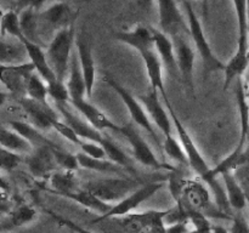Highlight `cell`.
<instances>
[{"label": "cell", "mask_w": 249, "mask_h": 233, "mask_svg": "<svg viewBox=\"0 0 249 233\" xmlns=\"http://www.w3.org/2000/svg\"><path fill=\"white\" fill-rule=\"evenodd\" d=\"M104 80L105 83H107V84H108L109 86H111L117 94H118V96L121 97L123 103L125 104V107L128 108L129 114H130L134 123H135L136 125L140 126V128H142L145 131H147V133L155 138L156 146L162 150L163 147L160 146V138H158L157 133H156L155 126H153L152 121L150 120V116H148L147 112H146L145 107L142 106V103H141L139 100H136L135 97H134L133 95L125 89V87L122 86V85L119 84L118 82H116L112 77H109V75H105Z\"/></svg>", "instance_id": "9c48e42d"}, {"label": "cell", "mask_w": 249, "mask_h": 233, "mask_svg": "<svg viewBox=\"0 0 249 233\" xmlns=\"http://www.w3.org/2000/svg\"><path fill=\"white\" fill-rule=\"evenodd\" d=\"M0 233H1V232H0Z\"/></svg>", "instance_id": "91938a15"}, {"label": "cell", "mask_w": 249, "mask_h": 233, "mask_svg": "<svg viewBox=\"0 0 249 233\" xmlns=\"http://www.w3.org/2000/svg\"><path fill=\"white\" fill-rule=\"evenodd\" d=\"M164 102L165 108L169 112L170 118H172L173 124H174V128L177 129V133L178 135H179L180 143H181L182 148H184L185 153H186L187 160H189V167H191L192 171H194L204 183H207L211 187V189L213 191L214 199H215V205L218 206L219 210L223 211L226 215L232 216V214H231L232 208H231L230 203H229L228 196H226L225 192V187H224L223 184H220L218 179H215V177L212 175V167H209L208 163L204 159L201 150H198V147H197L196 143H195L194 138L191 137V135H190V133L187 131V129L185 128V125L181 123L179 116H177L175 111L173 109V106L172 103H170L169 99H164Z\"/></svg>", "instance_id": "6da1fadb"}, {"label": "cell", "mask_w": 249, "mask_h": 233, "mask_svg": "<svg viewBox=\"0 0 249 233\" xmlns=\"http://www.w3.org/2000/svg\"><path fill=\"white\" fill-rule=\"evenodd\" d=\"M10 128L14 131H16L18 135H21L24 140L28 141L34 148L43 147V146H51V147H55V142L49 140L48 137L41 133V131L39 129H36V126H33L32 124L24 123V121H18L14 120L10 121Z\"/></svg>", "instance_id": "4dcf8cb0"}, {"label": "cell", "mask_w": 249, "mask_h": 233, "mask_svg": "<svg viewBox=\"0 0 249 233\" xmlns=\"http://www.w3.org/2000/svg\"><path fill=\"white\" fill-rule=\"evenodd\" d=\"M246 194H247V201H248V204H249V193H247V192H246Z\"/></svg>", "instance_id": "680465c9"}, {"label": "cell", "mask_w": 249, "mask_h": 233, "mask_svg": "<svg viewBox=\"0 0 249 233\" xmlns=\"http://www.w3.org/2000/svg\"><path fill=\"white\" fill-rule=\"evenodd\" d=\"M22 45L24 46L27 51V56L29 57V62L33 63L34 68H36V72L40 75L41 79L46 83V84H50V83L55 82L57 78H56L55 73L51 69L50 65L48 62V58H46V52L44 51L43 46L36 45V44L29 43L28 40H24L22 43Z\"/></svg>", "instance_id": "d4e9b609"}, {"label": "cell", "mask_w": 249, "mask_h": 233, "mask_svg": "<svg viewBox=\"0 0 249 233\" xmlns=\"http://www.w3.org/2000/svg\"><path fill=\"white\" fill-rule=\"evenodd\" d=\"M21 155L16 154V153L0 146V170H2V171H12L21 164Z\"/></svg>", "instance_id": "b9f144b4"}, {"label": "cell", "mask_w": 249, "mask_h": 233, "mask_svg": "<svg viewBox=\"0 0 249 233\" xmlns=\"http://www.w3.org/2000/svg\"><path fill=\"white\" fill-rule=\"evenodd\" d=\"M143 63H145L146 70H147L148 80L151 84V90L160 92L164 99H168L167 90L164 86V79H163V65L158 56L156 48L142 49L139 51Z\"/></svg>", "instance_id": "44dd1931"}, {"label": "cell", "mask_w": 249, "mask_h": 233, "mask_svg": "<svg viewBox=\"0 0 249 233\" xmlns=\"http://www.w3.org/2000/svg\"><path fill=\"white\" fill-rule=\"evenodd\" d=\"M187 35H179L172 39L174 45L175 56H177L178 69H179L180 78L184 84L189 86L194 91V69H195V55L194 49L191 48L190 43L186 39Z\"/></svg>", "instance_id": "5bb4252c"}, {"label": "cell", "mask_w": 249, "mask_h": 233, "mask_svg": "<svg viewBox=\"0 0 249 233\" xmlns=\"http://www.w3.org/2000/svg\"><path fill=\"white\" fill-rule=\"evenodd\" d=\"M167 210H147L143 213H133L119 218L122 228L125 233H165Z\"/></svg>", "instance_id": "ba28073f"}, {"label": "cell", "mask_w": 249, "mask_h": 233, "mask_svg": "<svg viewBox=\"0 0 249 233\" xmlns=\"http://www.w3.org/2000/svg\"><path fill=\"white\" fill-rule=\"evenodd\" d=\"M53 129L57 131L61 136H63L66 140H68L71 143H73V145H77V146L82 145L83 140H80L79 136L74 133V130H73L70 125H67L65 121H61L60 119L55 120L53 124Z\"/></svg>", "instance_id": "7bdbcfd3"}, {"label": "cell", "mask_w": 249, "mask_h": 233, "mask_svg": "<svg viewBox=\"0 0 249 233\" xmlns=\"http://www.w3.org/2000/svg\"><path fill=\"white\" fill-rule=\"evenodd\" d=\"M73 107L77 108V111L87 119L88 123L95 128L96 130H111L114 133H121L122 125H118L114 121H112L104 112L100 111L97 107L90 103L88 100H80V101L71 102Z\"/></svg>", "instance_id": "d6986e66"}, {"label": "cell", "mask_w": 249, "mask_h": 233, "mask_svg": "<svg viewBox=\"0 0 249 233\" xmlns=\"http://www.w3.org/2000/svg\"><path fill=\"white\" fill-rule=\"evenodd\" d=\"M66 85H67L68 92H70V103L85 99V96H87V86H85V82L84 78H83L82 69H80L77 53L72 55L70 73H68V82Z\"/></svg>", "instance_id": "4316f807"}, {"label": "cell", "mask_w": 249, "mask_h": 233, "mask_svg": "<svg viewBox=\"0 0 249 233\" xmlns=\"http://www.w3.org/2000/svg\"><path fill=\"white\" fill-rule=\"evenodd\" d=\"M63 198L71 199L73 201H77L78 204L83 205L84 208L90 209V210L95 211V213L100 214V216H104L108 213L112 209L111 204H107L105 201L100 200L97 197H95L91 192L85 189L84 187H79L77 191L72 192V193L63 194Z\"/></svg>", "instance_id": "83f0119b"}, {"label": "cell", "mask_w": 249, "mask_h": 233, "mask_svg": "<svg viewBox=\"0 0 249 233\" xmlns=\"http://www.w3.org/2000/svg\"><path fill=\"white\" fill-rule=\"evenodd\" d=\"M26 163L29 172L36 179H46V177L49 179L53 172L57 171L58 167L57 164H56L51 146H43V147L34 148L33 152L27 158Z\"/></svg>", "instance_id": "9a60e30c"}, {"label": "cell", "mask_w": 249, "mask_h": 233, "mask_svg": "<svg viewBox=\"0 0 249 233\" xmlns=\"http://www.w3.org/2000/svg\"><path fill=\"white\" fill-rule=\"evenodd\" d=\"M145 183L140 179L129 176H117V177H106V179L91 180L84 183V188L91 192L95 197L105 203L111 201H121L125 197L133 193L134 191Z\"/></svg>", "instance_id": "5b68a950"}, {"label": "cell", "mask_w": 249, "mask_h": 233, "mask_svg": "<svg viewBox=\"0 0 249 233\" xmlns=\"http://www.w3.org/2000/svg\"><path fill=\"white\" fill-rule=\"evenodd\" d=\"M36 211L33 206L28 205V204H19V205L15 206L14 209L10 210L7 214V220L5 222L4 228H15V227H22L32 221L36 220Z\"/></svg>", "instance_id": "836d02e7"}, {"label": "cell", "mask_w": 249, "mask_h": 233, "mask_svg": "<svg viewBox=\"0 0 249 233\" xmlns=\"http://www.w3.org/2000/svg\"><path fill=\"white\" fill-rule=\"evenodd\" d=\"M27 56L24 46L14 45L0 39V65H18L22 58Z\"/></svg>", "instance_id": "d590c367"}, {"label": "cell", "mask_w": 249, "mask_h": 233, "mask_svg": "<svg viewBox=\"0 0 249 233\" xmlns=\"http://www.w3.org/2000/svg\"><path fill=\"white\" fill-rule=\"evenodd\" d=\"M36 73L32 62L18 65H0V83L19 100L26 97L27 85L32 75Z\"/></svg>", "instance_id": "7c38bea8"}, {"label": "cell", "mask_w": 249, "mask_h": 233, "mask_svg": "<svg viewBox=\"0 0 249 233\" xmlns=\"http://www.w3.org/2000/svg\"><path fill=\"white\" fill-rule=\"evenodd\" d=\"M121 133H123L124 137L128 140L131 150H133L134 159L138 160L140 164L148 167H152V169L156 170H169V171H174L175 167L173 165H169L167 163H162L160 160H158V158L153 153L152 148L148 146V143L143 140L142 136L139 133V131L131 124L122 126Z\"/></svg>", "instance_id": "8fae6325"}, {"label": "cell", "mask_w": 249, "mask_h": 233, "mask_svg": "<svg viewBox=\"0 0 249 233\" xmlns=\"http://www.w3.org/2000/svg\"><path fill=\"white\" fill-rule=\"evenodd\" d=\"M0 182H2V183H6V182H5V180L1 177V175H0Z\"/></svg>", "instance_id": "6f0895ef"}, {"label": "cell", "mask_w": 249, "mask_h": 233, "mask_svg": "<svg viewBox=\"0 0 249 233\" xmlns=\"http://www.w3.org/2000/svg\"><path fill=\"white\" fill-rule=\"evenodd\" d=\"M78 162H79V166L84 167V169L92 170V171L104 172V174H113L118 175V176H125L129 174L128 169L121 166V165L116 164V163L111 162L108 159H94L88 155L83 154L82 152L77 153Z\"/></svg>", "instance_id": "f1b7e54d"}, {"label": "cell", "mask_w": 249, "mask_h": 233, "mask_svg": "<svg viewBox=\"0 0 249 233\" xmlns=\"http://www.w3.org/2000/svg\"><path fill=\"white\" fill-rule=\"evenodd\" d=\"M153 38H155V48L158 56L160 58L163 67L167 69V72L173 78H179V69H178L177 56H175L174 45L169 36L163 34L160 29H156L152 27Z\"/></svg>", "instance_id": "603a6c76"}, {"label": "cell", "mask_w": 249, "mask_h": 233, "mask_svg": "<svg viewBox=\"0 0 249 233\" xmlns=\"http://www.w3.org/2000/svg\"><path fill=\"white\" fill-rule=\"evenodd\" d=\"M75 28L74 26L58 32L53 40L48 44L46 58L56 78L65 82L70 73L71 60H72V48L74 44Z\"/></svg>", "instance_id": "8992f818"}, {"label": "cell", "mask_w": 249, "mask_h": 233, "mask_svg": "<svg viewBox=\"0 0 249 233\" xmlns=\"http://www.w3.org/2000/svg\"><path fill=\"white\" fill-rule=\"evenodd\" d=\"M6 97H7V95L5 94V92L0 91V107L5 103V101H6Z\"/></svg>", "instance_id": "f907efd6"}, {"label": "cell", "mask_w": 249, "mask_h": 233, "mask_svg": "<svg viewBox=\"0 0 249 233\" xmlns=\"http://www.w3.org/2000/svg\"><path fill=\"white\" fill-rule=\"evenodd\" d=\"M41 2H29L19 12V24L24 39L29 43L36 44L44 48V44L39 34V6Z\"/></svg>", "instance_id": "7402d4cb"}, {"label": "cell", "mask_w": 249, "mask_h": 233, "mask_svg": "<svg viewBox=\"0 0 249 233\" xmlns=\"http://www.w3.org/2000/svg\"><path fill=\"white\" fill-rule=\"evenodd\" d=\"M236 15H237L238 39L237 50L230 61L226 63L224 90H228L233 80L242 78L249 68V22L247 1H233Z\"/></svg>", "instance_id": "7a4b0ae2"}, {"label": "cell", "mask_w": 249, "mask_h": 233, "mask_svg": "<svg viewBox=\"0 0 249 233\" xmlns=\"http://www.w3.org/2000/svg\"><path fill=\"white\" fill-rule=\"evenodd\" d=\"M236 99H237L238 112H240V121H241V133L240 140L235 150L238 152H245L246 140H247V133L249 131V99L247 95V87L243 84L242 78L236 80Z\"/></svg>", "instance_id": "484cf974"}, {"label": "cell", "mask_w": 249, "mask_h": 233, "mask_svg": "<svg viewBox=\"0 0 249 233\" xmlns=\"http://www.w3.org/2000/svg\"><path fill=\"white\" fill-rule=\"evenodd\" d=\"M10 210H11V208H10L9 204L5 200H0V216L5 215V214L7 215L10 213Z\"/></svg>", "instance_id": "c3c4849f"}, {"label": "cell", "mask_w": 249, "mask_h": 233, "mask_svg": "<svg viewBox=\"0 0 249 233\" xmlns=\"http://www.w3.org/2000/svg\"><path fill=\"white\" fill-rule=\"evenodd\" d=\"M247 4H248V22H249V1H247ZM247 95H248V99H249V85L247 87Z\"/></svg>", "instance_id": "11a10c76"}, {"label": "cell", "mask_w": 249, "mask_h": 233, "mask_svg": "<svg viewBox=\"0 0 249 233\" xmlns=\"http://www.w3.org/2000/svg\"><path fill=\"white\" fill-rule=\"evenodd\" d=\"M48 94L55 103H70V92L65 82L56 79L55 82L48 84Z\"/></svg>", "instance_id": "60d3db41"}, {"label": "cell", "mask_w": 249, "mask_h": 233, "mask_svg": "<svg viewBox=\"0 0 249 233\" xmlns=\"http://www.w3.org/2000/svg\"><path fill=\"white\" fill-rule=\"evenodd\" d=\"M49 181H50L51 187H53L51 192L60 197H62L63 194L72 193V192L77 191L80 187L74 172L65 171V170L53 172L49 177Z\"/></svg>", "instance_id": "d6a6232c"}, {"label": "cell", "mask_w": 249, "mask_h": 233, "mask_svg": "<svg viewBox=\"0 0 249 233\" xmlns=\"http://www.w3.org/2000/svg\"><path fill=\"white\" fill-rule=\"evenodd\" d=\"M160 12V31L170 39L179 35H190L189 24L185 23L179 4L172 0L157 2Z\"/></svg>", "instance_id": "4fadbf2b"}, {"label": "cell", "mask_w": 249, "mask_h": 233, "mask_svg": "<svg viewBox=\"0 0 249 233\" xmlns=\"http://www.w3.org/2000/svg\"><path fill=\"white\" fill-rule=\"evenodd\" d=\"M230 233H249V223L241 214L232 216V226Z\"/></svg>", "instance_id": "bcb514c9"}, {"label": "cell", "mask_w": 249, "mask_h": 233, "mask_svg": "<svg viewBox=\"0 0 249 233\" xmlns=\"http://www.w3.org/2000/svg\"><path fill=\"white\" fill-rule=\"evenodd\" d=\"M26 97L33 100V101L39 102V103L43 104H49L48 103V84L44 82L40 78V75L38 73H34L33 75L29 79L28 85H27V91H26Z\"/></svg>", "instance_id": "8d00e7d4"}, {"label": "cell", "mask_w": 249, "mask_h": 233, "mask_svg": "<svg viewBox=\"0 0 249 233\" xmlns=\"http://www.w3.org/2000/svg\"><path fill=\"white\" fill-rule=\"evenodd\" d=\"M53 157H55L56 164L60 169L65 170V171L74 172L75 170L80 167L77 154H72V153L67 152L66 150L61 148L60 146L53 147Z\"/></svg>", "instance_id": "ab89813d"}, {"label": "cell", "mask_w": 249, "mask_h": 233, "mask_svg": "<svg viewBox=\"0 0 249 233\" xmlns=\"http://www.w3.org/2000/svg\"><path fill=\"white\" fill-rule=\"evenodd\" d=\"M5 12L2 11L1 7H0V35H1V23H2V17H4Z\"/></svg>", "instance_id": "816d5d0a"}, {"label": "cell", "mask_w": 249, "mask_h": 233, "mask_svg": "<svg viewBox=\"0 0 249 233\" xmlns=\"http://www.w3.org/2000/svg\"><path fill=\"white\" fill-rule=\"evenodd\" d=\"M190 221H181V222L173 223V225L165 226V233H189Z\"/></svg>", "instance_id": "7dc6e473"}, {"label": "cell", "mask_w": 249, "mask_h": 233, "mask_svg": "<svg viewBox=\"0 0 249 233\" xmlns=\"http://www.w3.org/2000/svg\"><path fill=\"white\" fill-rule=\"evenodd\" d=\"M177 205L187 214L199 213L203 214L206 217H218V218H231L232 216H229L219 210L216 205L212 203L211 193L203 182L197 181V180H186L184 184V188L181 191L179 200L177 201Z\"/></svg>", "instance_id": "3957f363"}, {"label": "cell", "mask_w": 249, "mask_h": 233, "mask_svg": "<svg viewBox=\"0 0 249 233\" xmlns=\"http://www.w3.org/2000/svg\"><path fill=\"white\" fill-rule=\"evenodd\" d=\"M245 150H249V131L247 133V140H246V148Z\"/></svg>", "instance_id": "db71d44e"}, {"label": "cell", "mask_w": 249, "mask_h": 233, "mask_svg": "<svg viewBox=\"0 0 249 233\" xmlns=\"http://www.w3.org/2000/svg\"><path fill=\"white\" fill-rule=\"evenodd\" d=\"M163 150L165 152V154L169 155L179 165H181V166H189V160H187L186 153H185L181 143L173 135L164 136Z\"/></svg>", "instance_id": "f35d334b"}, {"label": "cell", "mask_w": 249, "mask_h": 233, "mask_svg": "<svg viewBox=\"0 0 249 233\" xmlns=\"http://www.w3.org/2000/svg\"><path fill=\"white\" fill-rule=\"evenodd\" d=\"M114 38L118 41H121V43L131 46L138 52L142 50V49L153 48L155 46L152 27L143 26V24H139L135 28L128 32H117V33H114Z\"/></svg>", "instance_id": "cb8c5ba5"}, {"label": "cell", "mask_w": 249, "mask_h": 233, "mask_svg": "<svg viewBox=\"0 0 249 233\" xmlns=\"http://www.w3.org/2000/svg\"><path fill=\"white\" fill-rule=\"evenodd\" d=\"M79 147L82 150L83 154L88 155V157L94 158V159H107V155L104 147L101 145H99V143L90 142V141H83Z\"/></svg>", "instance_id": "ee69618b"}, {"label": "cell", "mask_w": 249, "mask_h": 233, "mask_svg": "<svg viewBox=\"0 0 249 233\" xmlns=\"http://www.w3.org/2000/svg\"><path fill=\"white\" fill-rule=\"evenodd\" d=\"M139 101L142 103L145 107L146 112H147L148 116L153 120V123L158 126L160 131L164 136L173 135V124L170 114L167 113L164 107L160 103V100L158 97V91L156 90H151L148 94L140 95Z\"/></svg>", "instance_id": "2e32d148"}, {"label": "cell", "mask_w": 249, "mask_h": 233, "mask_svg": "<svg viewBox=\"0 0 249 233\" xmlns=\"http://www.w3.org/2000/svg\"><path fill=\"white\" fill-rule=\"evenodd\" d=\"M212 233H230L225 227L223 226H213L212 228Z\"/></svg>", "instance_id": "681fc988"}, {"label": "cell", "mask_w": 249, "mask_h": 233, "mask_svg": "<svg viewBox=\"0 0 249 233\" xmlns=\"http://www.w3.org/2000/svg\"><path fill=\"white\" fill-rule=\"evenodd\" d=\"M77 50L80 69H82L85 86H87V97H91L95 79H96V63H95L94 56H92L91 45H90L89 40L84 36H80L77 40Z\"/></svg>", "instance_id": "ffe728a7"}, {"label": "cell", "mask_w": 249, "mask_h": 233, "mask_svg": "<svg viewBox=\"0 0 249 233\" xmlns=\"http://www.w3.org/2000/svg\"><path fill=\"white\" fill-rule=\"evenodd\" d=\"M189 233H202V232H201V231H198V230H194V228H192V230L190 231Z\"/></svg>", "instance_id": "9f6ffc18"}, {"label": "cell", "mask_w": 249, "mask_h": 233, "mask_svg": "<svg viewBox=\"0 0 249 233\" xmlns=\"http://www.w3.org/2000/svg\"><path fill=\"white\" fill-rule=\"evenodd\" d=\"M0 146L16 154H31L34 147L12 129H0Z\"/></svg>", "instance_id": "1f68e13d"}, {"label": "cell", "mask_w": 249, "mask_h": 233, "mask_svg": "<svg viewBox=\"0 0 249 233\" xmlns=\"http://www.w3.org/2000/svg\"><path fill=\"white\" fill-rule=\"evenodd\" d=\"M182 5H184L185 11H186L187 15L190 36L194 40L195 48H196L197 52L199 53L202 62H203L204 75H208L209 73L214 72H224L226 65L223 63V61H220V58L214 53L213 49H212L211 44H209L208 39H207L206 33H204L203 26H202L192 4L189 1H185Z\"/></svg>", "instance_id": "277c9868"}, {"label": "cell", "mask_w": 249, "mask_h": 233, "mask_svg": "<svg viewBox=\"0 0 249 233\" xmlns=\"http://www.w3.org/2000/svg\"><path fill=\"white\" fill-rule=\"evenodd\" d=\"M22 108L27 113L32 121V125L36 126L40 131H46L53 129V121L57 120V114L53 111L50 104H43L33 101L28 97L19 100Z\"/></svg>", "instance_id": "e0dca14e"}, {"label": "cell", "mask_w": 249, "mask_h": 233, "mask_svg": "<svg viewBox=\"0 0 249 233\" xmlns=\"http://www.w3.org/2000/svg\"><path fill=\"white\" fill-rule=\"evenodd\" d=\"M7 189H9L7 183H2V182H0V191H7Z\"/></svg>", "instance_id": "f5cc1de1"}, {"label": "cell", "mask_w": 249, "mask_h": 233, "mask_svg": "<svg viewBox=\"0 0 249 233\" xmlns=\"http://www.w3.org/2000/svg\"><path fill=\"white\" fill-rule=\"evenodd\" d=\"M56 108L60 112L61 116H63L65 123L74 130V133L79 136L80 140L90 141V142L101 145L105 138V135H102L101 131L92 128L87 120H83L82 118L75 116L70 108H67V103H56Z\"/></svg>", "instance_id": "ac0fdd59"}, {"label": "cell", "mask_w": 249, "mask_h": 233, "mask_svg": "<svg viewBox=\"0 0 249 233\" xmlns=\"http://www.w3.org/2000/svg\"><path fill=\"white\" fill-rule=\"evenodd\" d=\"M224 181V187H225L226 196H228L229 203L233 210H242L247 205V194L242 188L240 182L237 181L235 175L232 172H225L221 175Z\"/></svg>", "instance_id": "f546056e"}, {"label": "cell", "mask_w": 249, "mask_h": 233, "mask_svg": "<svg viewBox=\"0 0 249 233\" xmlns=\"http://www.w3.org/2000/svg\"><path fill=\"white\" fill-rule=\"evenodd\" d=\"M101 146L104 147L105 152H106L107 159L116 163V164L121 165V166L125 167V169H128L129 171L134 172L133 159H131V158L124 152V150L118 145V143L114 142L111 137L105 136Z\"/></svg>", "instance_id": "e575fe53"}, {"label": "cell", "mask_w": 249, "mask_h": 233, "mask_svg": "<svg viewBox=\"0 0 249 233\" xmlns=\"http://www.w3.org/2000/svg\"><path fill=\"white\" fill-rule=\"evenodd\" d=\"M163 186H164V182L163 181H152L147 182V183H143L142 186L139 187L136 191H134L133 193H130L128 197H125L123 200L114 204V205L112 206L111 210H109L106 215L100 216V217H97L94 222H99V221L106 220V218L109 217L121 218L129 215V214H133V211L135 210L136 208H139L140 204H142L143 201L148 200L151 197L155 196Z\"/></svg>", "instance_id": "30bf717a"}, {"label": "cell", "mask_w": 249, "mask_h": 233, "mask_svg": "<svg viewBox=\"0 0 249 233\" xmlns=\"http://www.w3.org/2000/svg\"><path fill=\"white\" fill-rule=\"evenodd\" d=\"M48 213H50V215L53 216L56 221H57V223H60L61 226H65V227H68L70 230L74 231L75 233H92V232H90V231H88L87 228L80 227L79 225H77L75 222H73V221L70 220V218H66V217H63V216L57 215V214L53 213V211H48Z\"/></svg>", "instance_id": "f6af8a7d"}, {"label": "cell", "mask_w": 249, "mask_h": 233, "mask_svg": "<svg viewBox=\"0 0 249 233\" xmlns=\"http://www.w3.org/2000/svg\"><path fill=\"white\" fill-rule=\"evenodd\" d=\"M9 35L14 36V38L18 39L19 43H23L24 39L23 34L21 31V24H19V15L17 14L15 10H9L4 14L1 23V35Z\"/></svg>", "instance_id": "74e56055"}, {"label": "cell", "mask_w": 249, "mask_h": 233, "mask_svg": "<svg viewBox=\"0 0 249 233\" xmlns=\"http://www.w3.org/2000/svg\"><path fill=\"white\" fill-rule=\"evenodd\" d=\"M77 17L78 11L65 1L53 2L46 9L41 10L39 12V34L44 46H46L44 41L46 34L50 35L53 40L58 32L74 26Z\"/></svg>", "instance_id": "52a82bcc"}]
</instances>
